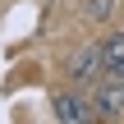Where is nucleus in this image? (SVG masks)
<instances>
[{"mask_svg":"<svg viewBox=\"0 0 124 124\" xmlns=\"http://www.w3.org/2000/svg\"><path fill=\"white\" fill-rule=\"evenodd\" d=\"M51 115L60 124H92L97 120V110H92V101L83 92H55L51 97Z\"/></svg>","mask_w":124,"mask_h":124,"instance_id":"2","label":"nucleus"},{"mask_svg":"<svg viewBox=\"0 0 124 124\" xmlns=\"http://www.w3.org/2000/svg\"><path fill=\"white\" fill-rule=\"evenodd\" d=\"M106 78H124V32L106 37Z\"/></svg>","mask_w":124,"mask_h":124,"instance_id":"4","label":"nucleus"},{"mask_svg":"<svg viewBox=\"0 0 124 124\" xmlns=\"http://www.w3.org/2000/svg\"><path fill=\"white\" fill-rule=\"evenodd\" d=\"M92 110L97 120H124V78H101L92 87Z\"/></svg>","mask_w":124,"mask_h":124,"instance_id":"3","label":"nucleus"},{"mask_svg":"<svg viewBox=\"0 0 124 124\" xmlns=\"http://www.w3.org/2000/svg\"><path fill=\"white\" fill-rule=\"evenodd\" d=\"M115 5H120V0H87V5H83V14H87L92 23H106V18L115 14Z\"/></svg>","mask_w":124,"mask_h":124,"instance_id":"5","label":"nucleus"},{"mask_svg":"<svg viewBox=\"0 0 124 124\" xmlns=\"http://www.w3.org/2000/svg\"><path fill=\"white\" fill-rule=\"evenodd\" d=\"M69 78H74V87H97L106 78V41H87L69 60Z\"/></svg>","mask_w":124,"mask_h":124,"instance_id":"1","label":"nucleus"}]
</instances>
